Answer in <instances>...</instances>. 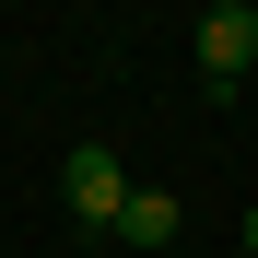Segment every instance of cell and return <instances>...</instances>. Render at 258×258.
Returning <instances> with one entry per match:
<instances>
[{
  "instance_id": "4",
  "label": "cell",
  "mask_w": 258,
  "mask_h": 258,
  "mask_svg": "<svg viewBox=\"0 0 258 258\" xmlns=\"http://www.w3.org/2000/svg\"><path fill=\"white\" fill-rule=\"evenodd\" d=\"M246 258H258V211H246Z\"/></svg>"
},
{
  "instance_id": "2",
  "label": "cell",
  "mask_w": 258,
  "mask_h": 258,
  "mask_svg": "<svg viewBox=\"0 0 258 258\" xmlns=\"http://www.w3.org/2000/svg\"><path fill=\"white\" fill-rule=\"evenodd\" d=\"M59 200L82 211V223H117V200H129V164H117L106 141H82V153L59 164Z\"/></svg>"
},
{
  "instance_id": "3",
  "label": "cell",
  "mask_w": 258,
  "mask_h": 258,
  "mask_svg": "<svg viewBox=\"0 0 258 258\" xmlns=\"http://www.w3.org/2000/svg\"><path fill=\"white\" fill-rule=\"evenodd\" d=\"M106 235H129V246H176V200H164V188H129Z\"/></svg>"
},
{
  "instance_id": "1",
  "label": "cell",
  "mask_w": 258,
  "mask_h": 258,
  "mask_svg": "<svg viewBox=\"0 0 258 258\" xmlns=\"http://www.w3.org/2000/svg\"><path fill=\"white\" fill-rule=\"evenodd\" d=\"M258 59V0H211L200 12V71H211V94H235Z\"/></svg>"
}]
</instances>
